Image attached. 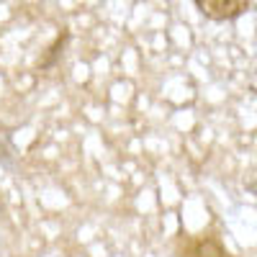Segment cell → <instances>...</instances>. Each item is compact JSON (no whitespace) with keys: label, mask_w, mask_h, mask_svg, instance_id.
Listing matches in <instances>:
<instances>
[{"label":"cell","mask_w":257,"mask_h":257,"mask_svg":"<svg viewBox=\"0 0 257 257\" xmlns=\"http://www.w3.org/2000/svg\"><path fill=\"white\" fill-rule=\"evenodd\" d=\"M196 6L201 8L203 16H208L213 21L237 18V16H242L249 8L247 0H196Z\"/></svg>","instance_id":"cell-1"},{"label":"cell","mask_w":257,"mask_h":257,"mask_svg":"<svg viewBox=\"0 0 257 257\" xmlns=\"http://www.w3.org/2000/svg\"><path fill=\"white\" fill-rule=\"evenodd\" d=\"M183 257H231V254L216 237H198L185 244Z\"/></svg>","instance_id":"cell-2"}]
</instances>
